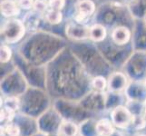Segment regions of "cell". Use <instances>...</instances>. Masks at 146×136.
I'll return each instance as SVG.
<instances>
[{
	"instance_id": "cell-13",
	"label": "cell",
	"mask_w": 146,
	"mask_h": 136,
	"mask_svg": "<svg viewBox=\"0 0 146 136\" xmlns=\"http://www.w3.org/2000/svg\"><path fill=\"white\" fill-rule=\"evenodd\" d=\"M19 100L17 97H8L5 101V106L7 109L13 110V111H17L19 109Z\"/></svg>"
},
{
	"instance_id": "cell-2",
	"label": "cell",
	"mask_w": 146,
	"mask_h": 136,
	"mask_svg": "<svg viewBox=\"0 0 146 136\" xmlns=\"http://www.w3.org/2000/svg\"><path fill=\"white\" fill-rule=\"evenodd\" d=\"M133 116L129 110L123 106H117L112 113V122L116 127L124 129L132 123Z\"/></svg>"
},
{
	"instance_id": "cell-7",
	"label": "cell",
	"mask_w": 146,
	"mask_h": 136,
	"mask_svg": "<svg viewBox=\"0 0 146 136\" xmlns=\"http://www.w3.org/2000/svg\"><path fill=\"white\" fill-rule=\"evenodd\" d=\"M112 36L115 43L122 45V44H125L129 41L131 34H130V31L126 27H119L113 30Z\"/></svg>"
},
{
	"instance_id": "cell-22",
	"label": "cell",
	"mask_w": 146,
	"mask_h": 136,
	"mask_svg": "<svg viewBox=\"0 0 146 136\" xmlns=\"http://www.w3.org/2000/svg\"><path fill=\"white\" fill-rule=\"evenodd\" d=\"M143 118H144V121L146 122V111H145V113H144V115H143Z\"/></svg>"
},
{
	"instance_id": "cell-1",
	"label": "cell",
	"mask_w": 146,
	"mask_h": 136,
	"mask_svg": "<svg viewBox=\"0 0 146 136\" xmlns=\"http://www.w3.org/2000/svg\"><path fill=\"white\" fill-rule=\"evenodd\" d=\"M3 36L8 43H16L22 38L25 34V26L22 22L17 19L7 21L2 30Z\"/></svg>"
},
{
	"instance_id": "cell-21",
	"label": "cell",
	"mask_w": 146,
	"mask_h": 136,
	"mask_svg": "<svg viewBox=\"0 0 146 136\" xmlns=\"http://www.w3.org/2000/svg\"><path fill=\"white\" fill-rule=\"evenodd\" d=\"M20 7L24 9H29L34 7V1L33 0H18Z\"/></svg>"
},
{
	"instance_id": "cell-9",
	"label": "cell",
	"mask_w": 146,
	"mask_h": 136,
	"mask_svg": "<svg viewBox=\"0 0 146 136\" xmlns=\"http://www.w3.org/2000/svg\"><path fill=\"white\" fill-rule=\"evenodd\" d=\"M89 36L95 42L103 41L105 36H106V30L101 25H94V26L90 28Z\"/></svg>"
},
{
	"instance_id": "cell-17",
	"label": "cell",
	"mask_w": 146,
	"mask_h": 136,
	"mask_svg": "<svg viewBox=\"0 0 146 136\" xmlns=\"http://www.w3.org/2000/svg\"><path fill=\"white\" fill-rule=\"evenodd\" d=\"M14 116H15V111L7 109V108L1 110V122L5 119L8 121V122H11L14 119Z\"/></svg>"
},
{
	"instance_id": "cell-6",
	"label": "cell",
	"mask_w": 146,
	"mask_h": 136,
	"mask_svg": "<svg viewBox=\"0 0 146 136\" xmlns=\"http://www.w3.org/2000/svg\"><path fill=\"white\" fill-rule=\"evenodd\" d=\"M20 5L17 0H4L1 4V12L5 17H14L19 14Z\"/></svg>"
},
{
	"instance_id": "cell-4",
	"label": "cell",
	"mask_w": 146,
	"mask_h": 136,
	"mask_svg": "<svg viewBox=\"0 0 146 136\" xmlns=\"http://www.w3.org/2000/svg\"><path fill=\"white\" fill-rule=\"evenodd\" d=\"M94 11V4L90 0H83L77 5L75 21L82 23L87 17H90Z\"/></svg>"
},
{
	"instance_id": "cell-8",
	"label": "cell",
	"mask_w": 146,
	"mask_h": 136,
	"mask_svg": "<svg viewBox=\"0 0 146 136\" xmlns=\"http://www.w3.org/2000/svg\"><path fill=\"white\" fill-rule=\"evenodd\" d=\"M95 130L100 136H112L114 133V128L108 119L100 120L96 123Z\"/></svg>"
},
{
	"instance_id": "cell-10",
	"label": "cell",
	"mask_w": 146,
	"mask_h": 136,
	"mask_svg": "<svg viewBox=\"0 0 146 136\" xmlns=\"http://www.w3.org/2000/svg\"><path fill=\"white\" fill-rule=\"evenodd\" d=\"M59 132L63 136H75L77 133V126L72 122H63L59 127Z\"/></svg>"
},
{
	"instance_id": "cell-16",
	"label": "cell",
	"mask_w": 146,
	"mask_h": 136,
	"mask_svg": "<svg viewBox=\"0 0 146 136\" xmlns=\"http://www.w3.org/2000/svg\"><path fill=\"white\" fill-rule=\"evenodd\" d=\"M47 2L46 0H36L34 2V9L35 11H36L38 13H43L47 9Z\"/></svg>"
},
{
	"instance_id": "cell-23",
	"label": "cell",
	"mask_w": 146,
	"mask_h": 136,
	"mask_svg": "<svg viewBox=\"0 0 146 136\" xmlns=\"http://www.w3.org/2000/svg\"><path fill=\"white\" fill-rule=\"evenodd\" d=\"M137 136H145V135H137Z\"/></svg>"
},
{
	"instance_id": "cell-18",
	"label": "cell",
	"mask_w": 146,
	"mask_h": 136,
	"mask_svg": "<svg viewBox=\"0 0 146 136\" xmlns=\"http://www.w3.org/2000/svg\"><path fill=\"white\" fill-rule=\"evenodd\" d=\"M10 57H11V50L6 45L1 46V62L7 63L9 61Z\"/></svg>"
},
{
	"instance_id": "cell-15",
	"label": "cell",
	"mask_w": 146,
	"mask_h": 136,
	"mask_svg": "<svg viewBox=\"0 0 146 136\" xmlns=\"http://www.w3.org/2000/svg\"><path fill=\"white\" fill-rule=\"evenodd\" d=\"M93 86L99 91H104L106 87V81L102 76H97L93 80Z\"/></svg>"
},
{
	"instance_id": "cell-20",
	"label": "cell",
	"mask_w": 146,
	"mask_h": 136,
	"mask_svg": "<svg viewBox=\"0 0 146 136\" xmlns=\"http://www.w3.org/2000/svg\"><path fill=\"white\" fill-rule=\"evenodd\" d=\"M146 122L144 121L143 116V117H139V116H133V121H132V124L134 126V128L136 129H142L144 127Z\"/></svg>"
},
{
	"instance_id": "cell-5",
	"label": "cell",
	"mask_w": 146,
	"mask_h": 136,
	"mask_svg": "<svg viewBox=\"0 0 146 136\" xmlns=\"http://www.w3.org/2000/svg\"><path fill=\"white\" fill-rule=\"evenodd\" d=\"M127 80L122 73H114L109 77L108 87L113 92H121L126 86Z\"/></svg>"
},
{
	"instance_id": "cell-3",
	"label": "cell",
	"mask_w": 146,
	"mask_h": 136,
	"mask_svg": "<svg viewBox=\"0 0 146 136\" xmlns=\"http://www.w3.org/2000/svg\"><path fill=\"white\" fill-rule=\"evenodd\" d=\"M66 34L70 38L75 40H82L89 36L90 29L82 23H70L66 27Z\"/></svg>"
},
{
	"instance_id": "cell-19",
	"label": "cell",
	"mask_w": 146,
	"mask_h": 136,
	"mask_svg": "<svg viewBox=\"0 0 146 136\" xmlns=\"http://www.w3.org/2000/svg\"><path fill=\"white\" fill-rule=\"evenodd\" d=\"M49 6L51 7L52 9L55 10H61L64 8V4H65V0H49Z\"/></svg>"
},
{
	"instance_id": "cell-14",
	"label": "cell",
	"mask_w": 146,
	"mask_h": 136,
	"mask_svg": "<svg viewBox=\"0 0 146 136\" xmlns=\"http://www.w3.org/2000/svg\"><path fill=\"white\" fill-rule=\"evenodd\" d=\"M5 131H6V133L8 136H19L20 134V129L18 127V125L15 123L7 124L6 128H5Z\"/></svg>"
},
{
	"instance_id": "cell-12",
	"label": "cell",
	"mask_w": 146,
	"mask_h": 136,
	"mask_svg": "<svg viewBox=\"0 0 146 136\" xmlns=\"http://www.w3.org/2000/svg\"><path fill=\"white\" fill-rule=\"evenodd\" d=\"M38 15H39V13L36 11L27 14V16L26 17V19H25V24H26V26L28 28H31V29L36 28V27L39 24Z\"/></svg>"
},
{
	"instance_id": "cell-11",
	"label": "cell",
	"mask_w": 146,
	"mask_h": 136,
	"mask_svg": "<svg viewBox=\"0 0 146 136\" xmlns=\"http://www.w3.org/2000/svg\"><path fill=\"white\" fill-rule=\"evenodd\" d=\"M46 18L47 20V22H49L51 25H56L62 21L63 17H62V13L59 10L51 9L46 11Z\"/></svg>"
}]
</instances>
